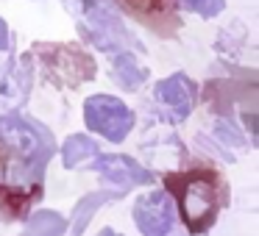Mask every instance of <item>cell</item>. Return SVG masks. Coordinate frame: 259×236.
<instances>
[{
  "label": "cell",
  "mask_w": 259,
  "mask_h": 236,
  "mask_svg": "<svg viewBox=\"0 0 259 236\" xmlns=\"http://www.w3.org/2000/svg\"><path fill=\"white\" fill-rule=\"evenodd\" d=\"M56 153L53 134L23 114L0 117V195L12 217H23L25 206L42 197L45 164Z\"/></svg>",
  "instance_id": "cell-1"
},
{
  "label": "cell",
  "mask_w": 259,
  "mask_h": 236,
  "mask_svg": "<svg viewBox=\"0 0 259 236\" xmlns=\"http://www.w3.org/2000/svg\"><path fill=\"white\" fill-rule=\"evenodd\" d=\"M84 31L103 53H109L114 78L125 89H137L145 81V67L137 62V56L142 53L140 42L131 36V31L123 25V20L112 12V6H106L103 0H87L84 3Z\"/></svg>",
  "instance_id": "cell-2"
},
{
  "label": "cell",
  "mask_w": 259,
  "mask_h": 236,
  "mask_svg": "<svg viewBox=\"0 0 259 236\" xmlns=\"http://www.w3.org/2000/svg\"><path fill=\"white\" fill-rule=\"evenodd\" d=\"M167 195L176 197L173 206L181 211V219L190 233H206L220 214L223 200V184L220 175L209 167H195L184 172H173L164 178Z\"/></svg>",
  "instance_id": "cell-3"
},
{
  "label": "cell",
  "mask_w": 259,
  "mask_h": 236,
  "mask_svg": "<svg viewBox=\"0 0 259 236\" xmlns=\"http://www.w3.org/2000/svg\"><path fill=\"white\" fill-rule=\"evenodd\" d=\"M34 53H39L45 75L59 86H78L95 78V62L75 45H36Z\"/></svg>",
  "instance_id": "cell-4"
},
{
  "label": "cell",
  "mask_w": 259,
  "mask_h": 236,
  "mask_svg": "<svg viewBox=\"0 0 259 236\" xmlns=\"http://www.w3.org/2000/svg\"><path fill=\"white\" fill-rule=\"evenodd\" d=\"M87 128L109 142H123L134 128V111L114 95H92L84 103Z\"/></svg>",
  "instance_id": "cell-5"
},
{
  "label": "cell",
  "mask_w": 259,
  "mask_h": 236,
  "mask_svg": "<svg viewBox=\"0 0 259 236\" xmlns=\"http://www.w3.org/2000/svg\"><path fill=\"white\" fill-rule=\"evenodd\" d=\"M173 219H176L173 197L162 189L148 192L134 206V222L142 236H167L173 230Z\"/></svg>",
  "instance_id": "cell-6"
},
{
  "label": "cell",
  "mask_w": 259,
  "mask_h": 236,
  "mask_svg": "<svg viewBox=\"0 0 259 236\" xmlns=\"http://www.w3.org/2000/svg\"><path fill=\"white\" fill-rule=\"evenodd\" d=\"M98 175H103L106 181L123 186V189H131V186H142L151 184L153 172L145 169L142 164H137L134 158L128 156H117V153H106V156H98V161L92 164Z\"/></svg>",
  "instance_id": "cell-7"
},
{
  "label": "cell",
  "mask_w": 259,
  "mask_h": 236,
  "mask_svg": "<svg viewBox=\"0 0 259 236\" xmlns=\"http://www.w3.org/2000/svg\"><path fill=\"white\" fill-rule=\"evenodd\" d=\"M198 97V86L187 78L184 73H176L170 78L159 81L156 84V100L173 114L176 120H187L192 114V106H195Z\"/></svg>",
  "instance_id": "cell-8"
},
{
  "label": "cell",
  "mask_w": 259,
  "mask_h": 236,
  "mask_svg": "<svg viewBox=\"0 0 259 236\" xmlns=\"http://www.w3.org/2000/svg\"><path fill=\"white\" fill-rule=\"evenodd\" d=\"M98 158V145L90 139V136H81V134H73L62 147V161L67 169H78V167H87L90 161Z\"/></svg>",
  "instance_id": "cell-9"
},
{
  "label": "cell",
  "mask_w": 259,
  "mask_h": 236,
  "mask_svg": "<svg viewBox=\"0 0 259 236\" xmlns=\"http://www.w3.org/2000/svg\"><path fill=\"white\" fill-rule=\"evenodd\" d=\"M117 197H120V192H92V195L81 197L78 206H75V211H73V233L81 236V233H84V228L90 225L92 214H95L98 208H103L106 203L117 200Z\"/></svg>",
  "instance_id": "cell-10"
},
{
  "label": "cell",
  "mask_w": 259,
  "mask_h": 236,
  "mask_svg": "<svg viewBox=\"0 0 259 236\" xmlns=\"http://www.w3.org/2000/svg\"><path fill=\"white\" fill-rule=\"evenodd\" d=\"M67 230V219L56 211H36L25 222L23 236H62Z\"/></svg>",
  "instance_id": "cell-11"
},
{
  "label": "cell",
  "mask_w": 259,
  "mask_h": 236,
  "mask_svg": "<svg viewBox=\"0 0 259 236\" xmlns=\"http://www.w3.org/2000/svg\"><path fill=\"white\" fill-rule=\"evenodd\" d=\"M181 9L195 12L201 17H214L226 9V0H181Z\"/></svg>",
  "instance_id": "cell-12"
},
{
  "label": "cell",
  "mask_w": 259,
  "mask_h": 236,
  "mask_svg": "<svg viewBox=\"0 0 259 236\" xmlns=\"http://www.w3.org/2000/svg\"><path fill=\"white\" fill-rule=\"evenodd\" d=\"M9 47V25L0 20V50H6Z\"/></svg>",
  "instance_id": "cell-13"
},
{
  "label": "cell",
  "mask_w": 259,
  "mask_h": 236,
  "mask_svg": "<svg viewBox=\"0 0 259 236\" xmlns=\"http://www.w3.org/2000/svg\"><path fill=\"white\" fill-rule=\"evenodd\" d=\"M148 6L151 9H164L167 6V0H148Z\"/></svg>",
  "instance_id": "cell-14"
},
{
  "label": "cell",
  "mask_w": 259,
  "mask_h": 236,
  "mask_svg": "<svg viewBox=\"0 0 259 236\" xmlns=\"http://www.w3.org/2000/svg\"><path fill=\"white\" fill-rule=\"evenodd\" d=\"M98 236H120V233H117V230H112V228H103Z\"/></svg>",
  "instance_id": "cell-15"
}]
</instances>
